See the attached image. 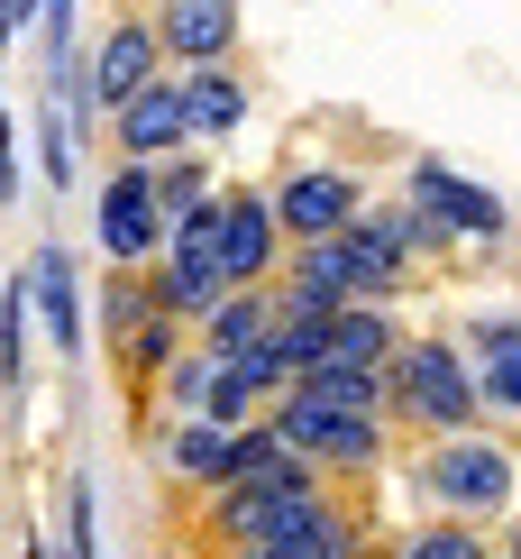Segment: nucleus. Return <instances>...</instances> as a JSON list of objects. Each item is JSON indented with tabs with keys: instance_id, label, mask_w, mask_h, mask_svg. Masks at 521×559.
<instances>
[{
	"instance_id": "1",
	"label": "nucleus",
	"mask_w": 521,
	"mask_h": 559,
	"mask_svg": "<svg viewBox=\"0 0 521 559\" xmlns=\"http://www.w3.org/2000/svg\"><path fill=\"white\" fill-rule=\"evenodd\" d=\"M412 496L421 514H458V523H504L512 496H521V450L494 440L485 423L467 431H439L412 450Z\"/></svg>"
},
{
	"instance_id": "2",
	"label": "nucleus",
	"mask_w": 521,
	"mask_h": 559,
	"mask_svg": "<svg viewBox=\"0 0 521 559\" xmlns=\"http://www.w3.org/2000/svg\"><path fill=\"white\" fill-rule=\"evenodd\" d=\"M476 367H467L458 340H402L385 358V423L393 440H439V431H467L476 423Z\"/></svg>"
},
{
	"instance_id": "3",
	"label": "nucleus",
	"mask_w": 521,
	"mask_h": 559,
	"mask_svg": "<svg viewBox=\"0 0 521 559\" xmlns=\"http://www.w3.org/2000/svg\"><path fill=\"white\" fill-rule=\"evenodd\" d=\"M266 431L293 459H312L329 486H375V468L393 459V423L385 413H339V404H312V394H293V385L266 404Z\"/></svg>"
},
{
	"instance_id": "4",
	"label": "nucleus",
	"mask_w": 521,
	"mask_h": 559,
	"mask_svg": "<svg viewBox=\"0 0 521 559\" xmlns=\"http://www.w3.org/2000/svg\"><path fill=\"white\" fill-rule=\"evenodd\" d=\"M165 248V212H156V166L120 156L101 175V266H147Z\"/></svg>"
},
{
	"instance_id": "5",
	"label": "nucleus",
	"mask_w": 521,
	"mask_h": 559,
	"mask_svg": "<svg viewBox=\"0 0 521 559\" xmlns=\"http://www.w3.org/2000/svg\"><path fill=\"white\" fill-rule=\"evenodd\" d=\"M266 202H275L283 248H293V239H329V229H348V221L366 212V183L348 175V166H293Z\"/></svg>"
},
{
	"instance_id": "6",
	"label": "nucleus",
	"mask_w": 521,
	"mask_h": 559,
	"mask_svg": "<svg viewBox=\"0 0 521 559\" xmlns=\"http://www.w3.org/2000/svg\"><path fill=\"white\" fill-rule=\"evenodd\" d=\"M229 285H275L283 266V229H275V202L256 183H220V239H210Z\"/></svg>"
},
{
	"instance_id": "7",
	"label": "nucleus",
	"mask_w": 521,
	"mask_h": 559,
	"mask_svg": "<svg viewBox=\"0 0 521 559\" xmlns=\"http://www.w3.org/2000/svg\"><path fill=\"white\" fill-rule=\"evenodd\" d=\"M83 74H92V102H101V110H120L137 83H156V74H165L156 19H147V10H120V19H101V37L83 46Z\"/></svg>"
},
{
	"instance_id": "8",
	"label": "nucleus",
	"mask_w": 521,
	"mask_h": 559,
	"mask_svg": "<svg viewBox=\"0 0 521 559\" xmlns=\"http://www.w3.org/2000/svg\"><path fill=\"white\" fill-rule=\"evenodd\" d=\"M402 202H421L431 221H448L458 229V248L476 239V248H494L512 229V212H504V193H485V183H467L458 166H439V156H421L412 175H402Z\"/></svg>"
},
{
	"instance_id": "9",
	"label": "nucleus",
	"mask_w": 521,
	"mask_h": 559,
	"mask_svg": "<svg viewBox=\"0 0 521 559\" xmlns=\"http://www.w3.org/2000/svg\"><path fill=\"white\" fill-rule=\"evenodd\" d=\"M156 46H165V64H229L239 56V37H247V19H239V0H156Z\"/></svg>"
},
{
	"instance_id": "10",
	"label": "nucleus",
	"mask_w": 521,
	"mask_h": 559,
	"mask_svg": "<svg viewBox=\"0 0 521 559\" xmlns=\"http://www.w3.org/2000/svg\"><path fill=\"white\" fill-rule=\"evenodd\" d=\"M110 147L120 156H174V147H193V120H183V83H174V64H165L156 83H137L120 110H110Z\"/></svg>"
},
{
	"instance_id": "11",
	"label": "nucleus",
	"mask_w": 521,
	"mask_h": 559,
	"mask_svg": "<svg viewBox=\"0 0 521 559\" xmlns=\"http://www.w3.org/2000/svg\"><path fill=\"white\" fill-rule=\"evenodd\" d=\"M28 294H37V331L56 340V358H83V285H74V248L64 239L28 248Z\"/></svg>"
},
{
	"instance_id": "12",
	"label": "nucleus",
	"mask_w": 521,
	"mask_h": 559,
	"mask_svg": "<svg viewBox=\"0 0 521 559\" xmlns=\"http://www.w3.org/2000/svg\"><path fill=\"white\" fill-rule=\"evenodd\" d=\"M156 477H165V486H183V496H210V486L229 477V423H210V413H183V423L156 440Z\"/></svg>"
},
{
	"instance_id": "13",
	"label": "nucleus",
	"mask_w": 521,
	"mask_h": 559,
	"mask_svg": "<svg viewBox=\"0 0 521 559\" xmlns=\"http://www.w3.org/2000/svg\"><path fill=\"white\" fill-rule=\"evenodd\" d=\"M275 285L283 294H302V302H358V248L329 229V239H293L283 248V266H275Z\"/></svg>"
},
{
	"instance_id": "14",
	"label": "nucleus",
	"mask_w": 521,
	"mask_h": 559,
	"mask_svg": "<svg viewBox=\"0 0 521 559\" xmlns=\"http://www.w3.org/2000/svg\"><path fill=\"white\" fill-rule=\"evenodd\" d=\"M147 294H156V312H174V321H202L210 302L229 294V275L210 248H156L147 258Z\"/></svg>"
},
{
	"instance_id": "15",
	"label": "nucleus",
	"mask_w": 521,
	"mask_h": 559,
	"mask_svg": "<svg viewBox=\"0 0 521 559\" xmlns=\"http://www.w3.org/2000/svg\"><path fill=\"white\" fill-rule=\"evenodd\" d=\"M183 120H193V147H210V138H229L247 120V74H239V56L229 64H183Z\"/></svg>"
},
{
	"instance_id": "16",
	"label": "nucleus",
	"mask_w": 521,
	"mask_h": 559,
	"mask_svg": "<svg viewBox=\"0 0 521 559\" xmlns=\"http://www.w3.org/2000/svg\"><path fill=\"white\" fill-rule=\"evenodd\" d=\"M275 312H283V285H229V294L193 321V340H210L220 358H239V348L275 340Z\"/></svg>"
},
{
	"instance_id": "17",
	"label": "nucleus",
	"mask_w": 521,
	"mask_h": 559,
	"mask_svg": "<svg viewBox=\"0 0 521 559\" xmlns=\"http://www.w3.org/2000/svg\"><path fill=\"white\" fill-rule=\"evenodd\" d=\"M402 340H412V331H402V312H393V302H366V294H358V302H339V312H329V348H320V358L385 367Z\"/></svg>"
},
{
	"instance_id": "18",
	"label": "nucleus",
	"mask_w": 521,
	"mask_h": 559,
	"mask_svg": "<svg viewBox=\"0 0 521 559\" xmlns=\"http://www.w3.org/2000/svg\"><path fill=\"white\" fill-rule=\"evenodd\" d=\"M183 340H193V321H174V312H147V321H137V331H129L120 348H110V358H120V385H129V404H137V413L156 404V377L174 367V348H183Z\"/></svg>"
},
{
	"instance_id": "19",
	"label": "nucleus",
	"mask_w": 521,
	"mask_h": 559,
	"mask_svg": "<svg viewBox=\"0 0 521 559\" xmlns=\"http://www.w3.org/2000/svg\"><path fill=\"white\" fill-rule=\"evenodd\" d=\"M293 394H312V404H339V413H385V367L312 358V367H293Z\"/></svg>"
},
{
	"instance_id": "20",
	"label": "nucleus",
	"mask_w": 521,
	"mask_h": 559,
	"mask_svg": "<svg viewBox=\"0 0 521 559\" xmlns=\"http://www.w3.org/2000/svg\"><path fill=\"white\" fill-rule=\"evenodd\" d=\"M28 312H37V294H28V266L0 285V394L10 404H28Z\"/></svg>"
},
{
	"instance_id": "21",
	"label": "nucleus",
	"mask_w": 521,
	"mask_h": 559,
	"mask_svg": "<svg viewBox=\"0 0 521 559\" xmlns=\"http://www.w3.org/2000/svg\"><path fill=\"white\" fill-rule=\"evenodd\" d=\"M210 385H220V348H210V340H183V348H174V367L156 377V404L183 423V413H202V404H210Z\"/></svg>"
},
{
	"instance_id": "22",
	"label": "nucleus",
	"mask_w": 521,
	"mask_h": 559,
	"mask_svg": "<svg viewBox=\"0 0 521 559\" xmlns=\"http://www.w3.org/2000/svg\"><path fill=\"white\" fill-rule=\"evenodd\" d=\"M210 193H220V183H210V156H202V147H174V156H156V212H165V221L202 212Z\"/></svg>"
},
{
	"instance_id": "23",
	"label": "nucleus",
	"mask_w": 521,
	"mask_h": 559,
	"mask_svg": "<svg viewBox=\"0 0 521 559\" xmlns=\"http://www.w3.org/2000/svg\"><path fill=\"white\" fill-rule=\"evenodd\" d=\"M393 559H494V542H485V523L431 514L421 532H402V542H393Z\"/></svg>"
},
{
	"instance_id": "24",
	"label": "nucleus",
	"mask_w": 521,
	"mask_h": 559,
	"mask_svg": "<svg viewBox=\"0 0 521 559\" xmlns=\"http://www.w3.org/2000/svg\"><path fill=\"white\" fill-rule=\"evenodd\" d=\"M147 312H156L147 266H110V275H101V348H120V340H129Z\"/></svg>"
},
{
	"instance_id": "25",
	"label": "nucleus",
	"mask_w": 521,
	"mask_h": 559,
	"mask_svg": "<svg viewBox=\"0 0 521 559\" xmlns=\"http://www.w3.org/2000/svg\"><path fill=\"white\" fill-rule=\"evenodd\" d=\"M37 175H46V193H74V175H83V147H74V129H64V110L37 92Z\"/></svg>"
},
{
	"instance_id": "26",
	"label": "nucleus",
	"mask_w": 521,
	"mask_h": 559,
	"mask_svg": "<svg viewBox=\"0 0 521 559\" xmlns=\"http://www.w3.org/2000/svg\"><path fill=\"white\" fill-rule=\"evenodd\" d=\"M476 404L504 413V423H521V340L504 348V358H476Z\"/></svg>"
},
{
	"instance_id": "27",
	"label": "nucleus",
	"mask_w": 521,
	"mask_h": 559,
	"mask_svg": "<svg viewBox=\"0 0 521 559\" xmlns=\"http://www.w3.org/2000/svg\"><path fill=\"white\" fill-rule=\"evenodd\" d=\"M64 559H101V496H92V477L64 486Z\"/></svg>"
},
{
	"instance_id": "28",
	"label": "nucleus",
	"mask_w": 521,
	"mask_h": 559,
	"mask_svg": "<svg viewBox=\"0 0 521 559\" xmlns=\"http://www.w3.org/2000/svg\"><path fill=\"white\" fill-rule=\"evenodd\" d=\"M37 46H46V74L83 56V19H74V0H37Z\"/></svg>"
},
{
	"instance_id": "29",
	"label": "nucleus",
	"mask_w": 521,
	"mask_h": 559,
	"mask_svg": "<svg viewBox=\"0 0 521 559\" xmlns=\"http://www.w3.org/2000/svg\"><path fill=\"white\" fill-rule=\"evenodd\" d=\"M521 340V312H467V358H504V348Z\"/></svg>"
},
{
	"instance_id": "30",
	"label": "nucleus",
	"mask_w": 521,
	"mask_h": 559,
	"mask_svg": "<svg viewBox=\"0 0 521 559\" xmlns=\"http://www.w3.org/2000/svg\"><path fill=\"white\" fill-rule=\"evenodd\" d=\"M0 202H19V129H10V110H0Z\"/></svg>"
},
{
	"instance_id": "31",
	"label": "nucleus",
	"mask_w": 521,
	"mask_h": 559,
	"mask_svg": "<svg viewBox=\"0 0 521 559\" xmlns=\"http://www.w3.org/2000/svg\"><path fill=\"white\" fill-rule=\"evenodd\" d=\"M28 19H37V0H0V56L19 46V28H28Z\"/></svg>"
},
{
	"instance_id": "32",
	"label": "nucleus",
	"mask_w": 521,
	"mask_h": 559,
	"mask_svg": "<svg viewBox=\"0 0 521 559\" xmlns=\"http://www.w3.org/2000/svg\"><path fill=\"white\" fill-rule=\"evenodd\" d=\"M494 559H521V514H512V532H504V542H494Z\"/></svg>"
},
{
	"instance_id": "33",
	"label": "nucleus",
	"mask_w": 521,
	"mask_h": 559,
	"mask_svg": "<svg viewBox=\"0 0 521 559\" xmlns=\"http://www.w3.org/2000/svg\"><path fill=\"white\" fill-rule=\"evenodd\" d=\"M210 559H283V550H210Z\"/></svg>"
}]
</instances>
